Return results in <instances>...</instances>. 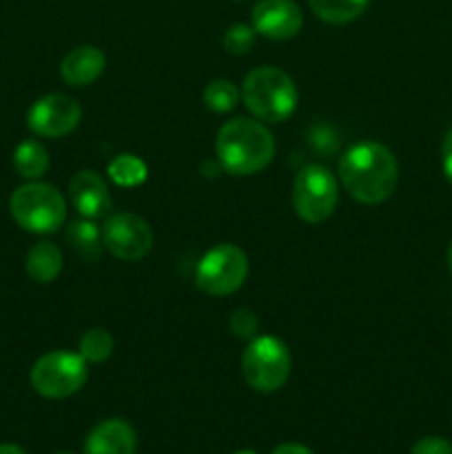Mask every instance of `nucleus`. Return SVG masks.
Segmentation results:
<instances>
[{"mask_svg":"<svg viewBox=\"0 0 452 454\" xmlns=\"http://www.w3.org/2000/svg\"><path fill=\"white\" fill-rule=\"evenodd\" d=\"M87 362L82 355L53 350L34 364L29 380L40 397L66 399L87 384Z\"/></svg>","mask_w":452,"mask_h":454,"instance_id":"nucleus-7","label":"nucleus"},{"mask_svg":"<svg viewBox=\"0 0 452 454\" xmlns=\"http://www.w3.org/2000/svg\"><path fill=\"white\" fill-rule=\"evenodd\" d=\"M410 454H452V443L443 437H424L412 446Z\"/></svg>","mask_w":452,"mask_h":454,"instance_id":"nucleus-24","label":"nucleus"},{"mask_svg":"<svg viewBox=\"0 0 452 454\" xmlns=\"http://www.w3.org/2000/svg\"><path fill=\"white\" fill-rule=\"evenodd\" d=\"M235 454H257V452H253V450H242V452H235Z\"/></svg>","mask_w":452,"mask_h":454,"instance_id":"nucleus-29","label":"nucleus"},{"mask_svg":"<svg viewBox=\"0 0 452 454\" xmlns=\"http://www.w3.org/2000/svg\"><path fill=\"white\" fill-rule=\"evenodd\" d=\"M441 167L443 173H446L448 182L452 184V129L446 133L443 137V145H441Z\"/></svg>","mask_w":452,"mask_h":454,"instance_id":"nucleus-25","label":"nucleus"},{"mask_svg":"<svg viewBox=\"0 0 452 454\" xmlns=\"http://www.w3.org/2000/svg\"><path fill=\"white\" fill-rule=\"evenodd\" d=\"M229 326L238 340H253V337H257V331H260V322H257L255 313L248 309L233 310Z\"/></svg>","mask_w":452,"mask_h":454,"instance_id":"nucleus-23","label":"nucleus"},{"mask_svg":"<svg viewBox=\"0 0 452 454\" xmlns=\"http://www.w3.org/2000/svg\"><path fill=\"white\" fill-rule=\"evenodd\" d=\"M248 278V257L235 244H217L195 269V286L211 297L233 295Z\"/></svg>","mask_w":452,"mask_h":454,"instance_id":"nucleus-6","label":"nucleus"},{"mask_svg":"<svg viewBox=\"0 0 452 454\" xmlns=\"http://www.w3.org/2000/svg\"><path fill=\"white\" fill-rule=\"evenodd\" d=\"M56 454H74V452H56Z\"/></svg>","mask_w":452,"mask_h":454,"instance_id":"nucleus-30","label":"nucleus"},{"mask_svg":"<svg viewBox=\"0 0 452 454\" xmlns=\"http://www.w3.org/2000/svg\"><path fill=\"white\" fill-rule=\"evenodd\" d=\"M102 242L113 257L122 262H137L153 248V231L144 217L136 213H115L102 226Z\"/></svg>","mask_w":452,"mask_h":454,"instance_id":"nucleus-9","label":"nucleus"},{"mask_svg":"<svg viewBox=\"0 0 452 454\" xmlns=\"http://www.w3.org/2000/svg\"><path fill=\"white\" fill-rule=\"evenodd\" d=\"M370 0H308L319 20L328 25H348L366 12Z\"/></svg>","mask_w":452,"mask_h":454,"instance_id":"nucleus-17","label":"nucleus"},{"mask_svg":"<svg viewBox=\"0 0 452 454\" xmlns=\"http://www.w3.org/2000/svg\"><path fill=\"white\" fill-rule=\"evenodd\" d=\"M239 91L230 80H213L204 89V105L215 114H229L238 106Z\"/></svg>","mask_w":452,"mask_h":454,"instance_id":"nucleus-21","label":"nucleus"},{"mask_svg":"<svg viewBox=\"0 0 452 454\" xmlns=\"http://www.w3.org/2000/svg\"><path fill=\"white\" fill-rule=\"evenodd\" d=\"M27 275L38 284H51L62 270V251L51 242H38L27 253Z\"/></svg>","mask_w":452,"mask_h":454,"instance_id":"nucleus-15","label":"nucleus"},{"mask_svg":"<svg viewBox=\"0 0 452 454\" xmlns=\"http://www.w3.org/2000/svg\"><path fill=\"white\" fill-rule=\"evenodd\" d=\"M448 266H450V273H452V242L448 247Z\"/></svg>","mask_w":452,"mask_h":454,"instance_id":"nucleus-28","label":"nucleus"},{"mask_svg":"<svg viewBox=\"0 0 452 454\" xmlns=\"http://www.w3.org/2000/svg\"><path fill=\"white\" fill-rule=\"evenodd\" d=\"M69 198L75 211L87 220H100L111 211V193L100 173L84 168L69 182Z\"/></svg>","mask_w":452,"mask_h":454,"instance_id":"nucleus-12","label":"nucleus"},{"mask_svg":"<svg viewBox=\"0 0 452 454\" xmlns=\"http://www.w3.org/2000/svg\"><path fill=\"white\" fill-rule=\"evenodd\" d=\"M13 167H16L18 176L25 177V180H38L49 168L47 149L35 140L20 142L16 151H13Z\"/></svg>","mask_w":452,"mask_h":454,"instance_id":"nucleus-18","label":"nucleus"},{"mask_svg":"<svg viewBox=\"0 0 452 454\" xmlns=\"http://www.w3.org/2000/svg\"><path fill=\"white\" fill-rule=\"evenodd\" d=\"M9 211L20 229L35 235L56 233L66 217V204L60 191L43 182H29L13 191Z\"/></svg>","mask_w":452,"mask_h":454,"instance_id":"nucleus-4","label":"nucleus"},{"mask_svg":"<svg viewBox=\"0 0 452 454\" xmlns=\"http://www.w3.org/2000/svg\"><path fill=\"white\" fill-rule=\"evenodd\" d=\"M0 454H25V450L13 443H0Z\"/></svg>","mask_w":452,"mask_h":454,"instance_id":"nucleus-27","label":"nucleus"},{"mask_svg":"<svg viewBox=\"0 0 452 454\" xmlns=\"http://www.w3.org/2000/svg\"><path fill=\"white\" fill-rule=\"evenodd\" d=\"M215 155L229 176H255L273 162L275 140L260 120L233 118L217 131Z\"/></svg>","mask_w":452,"mask_h":454,"instance_id":"nucleus-2","label":"nucleus"},{"mask_svg":"<svg viewBox=\"0 0 452 454\" xmlns=\"http://www.w3.org/2000/svg\"><path fill=\"white\" fill-rule=\"evenodd\" d=\"M136 430L124 419L100 421L84 439V454H136Z\"/></svg>","mask_w":452,"mask_h":454,"instance_id":"nucleus-13","label":"nucleus"},{"mask_svg":"<svg viewBox=\"0 0 452 454\" xmlns=\"http://www.w3.org/2000/svg\"><path fill=\"white\" fill-rule=\"evenodd\" d=\"M339 180L350 198L375 207L386 202L397 189V158L379 142H359L339 158Z\"/></svg>","mask_w":452,"mask_h":454,"instance_id":"nucleus-1","label":"nucleus"},{"mask_svg":"<svg viewBox=\"0 0 452 454\" xmlns=\"http://www.w3.org/2000/svg\"><path fill=\"white\" fill-rule=\"evenodd\" d=\"M270 454H315V452L308 450L306 446H301V443H282V446L275 448Z\"/></svg>","mask_w":452,"mask_h":454,"instance_id":"nucleus-26","label":"nucleus"},{"mask_svg":"<svg viewBox=\"0 0 452 454\" xmlns=\"http://www.w3.org/2000/svg\"><path fill=\"white\" fill-rule=\"evenodd\" d=\"M78 353L87 364H102L113 353V337L105 328H91L78 341Z\"/></svg>","mask_w":452,"mask_h":454,"instance_id":"nucleus-20","label":"nucleus"},{"mask_svg":"<svg viewBox=\"0 0 452 454\" xmlns=\"http://www.w3.org/2000/svg\"><path fill=\"white\" fill-rule=\"evenodd\" d=\"M106 56L102 49L93 47V44H84V47H75L62 58L60 75L66 84L71 87H87V84L96 82L102 74H105Z\"/></svg>","mask_w":452,"mask_h":454,"instance_id":"nucleus-14","label":"nucleus"},{"mask_svg":"<svg viewBox=\"0 0 452 454\" xmlns=\"http://www.w3.org/2000/svg\"><path fill=\"white\" fill-rule=\"evenodd\" d=\"M255 34L257 31L253 27L244 25V22H235V25L226 29L224 38H222V47L229 53H233V56H244L255 44Z\"/></svg>","mask_w":452,"mask_h":454,"instance_id":"nucleus-22","label":"nucleus"},{"mask_svg":"<svg viewBox=\"0 0 452 454\" xmlns=\"http://www.w3.org/2000/svg\"><path fill=\"white\" fill-rule=\"evenodd\" d=\"M337 180L322 164H308L301 168L292 182V208L308 224H322L335 213Z\"/></svg>","mask_w":452,"mask_h":454,"instance_id":"nucleus-8","label":"nucleus"},{"mask_svg":"<svg viewBox=\"0 0 452 454\" xmlns=\"http://www.w3.org/2000/svg\"><path fill=\"white\" fill-rule=\"evenodd\" d=\"M242 98L246 109L261 122H284L297 109L295 82L277 67H257L244 78Z\"/></svg>","mask_w":452,"mask_h":454,"instance_id":"nucleus-3","label":"nucleus"},{"mask_svg":"<svg viewBox=\"0 0 452 454\" xmlns=\"http://www.w3.org/2000/svg\"><path fill=\"white\" fill-rule=\"evenodd\" d=\"M253 29L270 40H288L300 34L304 13L292 0H260L251 13Z\"/></svg>","mask_w":452,"mask_h":454,"instance_id":"nucleus-11","label":"nucleus"},{"mask_svg":"<svg viewBox=\"0 0 452 454\" xmlns=\"http://www.w3.org/2000/svg\"><path fill=\"white\" fill-rule=\"evenodd\" d=\"M146 164L137 155L122 153L111 160L109 176L120 186H140L146 180Z\"/></svg>","mask_w":452,"mask_h":454,"instance_id":"nucleus-19","label":"nucleus"},{"mask_svg":"<svg viewBox=\"0 0 452 454\" xmlns=\"http://www.w3.org/2000/svg\"><path fill=\"white\" fill-rule=\"evenodd\" d=\"M244 381L255 393H275L291 377V353L277 337H253L242 355Z\"/></svg>","mask_w":452,"mask_h":454,"instance_id":"nucleus-5","label":"nucleus"},{"mask_svg":"<svg viewBox=\"0 0 452 454\" xmlns=\"http://www.w3.org/2000/svg\"><path fill=\"white\" fill-rule=\"evenodd\" d=\"M66 242L84 262H97L102 247H105L102 231L97 229L96 222L87 220V217H80L66 226Z\"/></svg>","mask_w":452,"mask_h":454,"instance_id":"nucleus-16","label":"nucleus"},{"mask_svg":"<svg viewBox=\"0 0 452 454\" xmlns=\"http://www.w3.org/2000/svg\"><path fill=\"white\" fill-rule=\"evenodd\" d=\"M78 100L66 93H49L38 98L27 114V127L43 137H65L80 122Z\"/></svg>","mask_w":452,"mask_h":454,"instance_id":"nucleus-10","label":"nucleus"}]
</instances>
